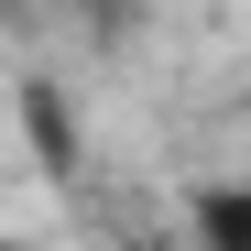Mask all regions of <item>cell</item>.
Masks as SVG:
<instances>
[{"label":"cell","mask_w":251,"mask_h":251,"mask_svg":"<svg viewBox=\"0 0 251 251\" xmlns=\"http://www.w3.org/2000/svg\"><path fill=\"white\" fill-rule=\"evenodd\" d=\"M186 251H251V175L197 186V207H186Z\"/></svg>","instance_id":"6da1fadb"},{"label":"cell","mask_w":251,"mask_h":251,"mask_svg":"<svg viewBox=\"0 0 251 251\" xmlns=\"http://www.w3.org/2000/svg\"><path fill=\"white\" fill-rule=\"evenodd\" d=\"M22 131H33V153L55 164H76V109H66V88H44V76H22Z\"/></svg>","instance_id":"7a4b0ae2"}]
</instances>
